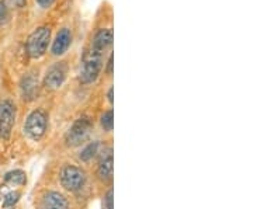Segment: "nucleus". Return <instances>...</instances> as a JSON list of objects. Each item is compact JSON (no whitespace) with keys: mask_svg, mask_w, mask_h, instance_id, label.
I'll return each mask as SVG.
<instances>
[{"mask_svg":"<svg viewBox=\"0 0 253 209\" xmlns=\"http://www.w3.org/2000/svg\"><path fill=\"white\" fill-rule=\"evenodd\" d=\"M97 149H99V143L97 142H91V143H89L82 150L81 159L83 162H90L91 159L96 156V153H97Z\"/></svg>","mask_w":253,"mask_h":209,"instance_id":"12","label":"nucleus"},{"mask_svg":"<svg viewBox=\"0 0 253 209\" xmlns=\"http://www.w3.org/2000/svg\"><path fill=\"white\" fill-rule=\"evenodd\" d=\"M40 209H69V202L61 192L48 191L41 198Z\"/></svg>","mask_w":253,"mask_h":209,"instance_id":"9","label":"nucleus"},{"mask_svg":"<svg viewBox=\"0 0 253 209\" xmlns=\"http://www.w3.org/2000/svg\"><path fill=\"white\" fill-rule=\"evenodd\" d=\"M10 3H13V4H16V6H21V4H24V1L26 0H9Z\"/></svg>","mask_w":253,"mask_h":209,"instance_id":"20","label":"nucleus"},{"mask_svg":"<svg viewBox=\"0 0 253 209\" xmlns=\"http://www.w3.org/2000/svg\"><path fill=\"white\" fill-rule=\"evenodd\" d=\"M16 122V105L11 100L0 103V139L7 140Z\"/></svg>","mask_w":253,"mask_h":209,"instance_id":"6","label":"nucleus"},{"mask_svg":"<svg viewBox=\"0 0 253 209\" xmlns=\"http://www.w3.org/2000/svg\"><path fill=\"white\" fill-rule=\"evenodd\" d=\"M18 200H20V192L11 191L9 192V194H6V197H4V200H3V205H4L6 208H9V207H13L14 204H17Z\"/></svg>","mask_w":253,"mask_h":209,"instance_id":"15","label":"nucleus"},{"mask_svg":"<svg viewBox=\"0 0 253 209\" xmlns=\"http://www.w3.org/2000/svg\"><path fill=\"white\" fill-rule=\"evenodd\" d=\"M113 91H114V89L113 87H110V90H109V101L113 104V101H114V99H113Z\"/></svg>","mask_w":253,"mask_h":209,"instance_id":"21","label":"nucleus"},{"mask_svg":"<svg viewBox=\"0 0 253 209\" xmlns=\"http://www.w3.org/2000/svg\"><path fill=\"white\" fill-rule=\"evenodd\" d=\"M91 129H93V122L89 117H81L79 119H76L66 134V138H65L66 145L71 147L81 146L83 142L87 140Z\"/></svg>","mask_w":253,"mask_h":209,"instance_id":"3","label":"nucleus"},{"mask_svg":"<svg viewBox=\"0 0 253 209\" xmlns=\"http://www.w3.org/2000/svg\"><path fill=\"white\" fill-rule=\"evenodd\" d=\"M9 18H10L9 7H7L3 1H0V26L6 24V23L9 21Z\"/></svg>","mask_w":253,"mask_h":209,"instance_id":"16","label":"nucleus"},{"mask_svg":"<svg viewBox=\"0 0 253 209\" xmlns=\"http://www.w3.org/2000/svg\"><path fill=\"white\" fill-rule=\"evenodd\" d=\"M36 1L41 9H49L54 4L55 0H36Z\"/></svg>","mask_w":253,"mask_h":209,"instance_id":"17","label":"nucleus"},{"mask_svg":"<svg viewBox=\"0 0 253 209\" xmlns=\"http://www.w3.org/2000/svg\"><path fill=\"white\" fill-rule=\"evenodd\" d=\"M68 72H69V68L66 62H56L52 66H49L44 77V86L49 90L59 89L66 80Z\"/></svg>","mask_w":253,"mask_h":209,"instance_id":"7","label":"nucleus"},{"mask_svg":"<svg viewBox=\"0 0 253 209\" xmlns=\"http://www.w3.org/2000/svg\"><path fill=\"white\" fill-rule=\"evenodd\" d=\"M86 182V173L76 166H65L61 170V184L65 190L76 192L83 188Z\"/></svg>","mask_w":253,"mask_h":209,"instance_id":"5","label":"nucleus"},{"mask_svg":"<svg viewBox=\"0 0 253 209\" xmlns=\"http://www.w3.org/2000/svg\"><path fill=\"white\" fill-rule=\"evenodd\" d=\"M51 41V28L42 26L34 30L27 38V54L31 59H40L45 55Z\"/></svg>","mask_w":253,"mask_h":209,"instance_id":"2","label":"nucleus"},{"mask_svg":"<svg viewBox=\"0 0 253 209\" xmlns=\"http://www.w3.org/2000/svg\"><path fill=\"white\" fill-rule=\"evenodd\" d=\"M72 44V31L69 28H62L58 31V34L55 35L51 46V52L54 56H62Z\"/></svg>","mask_w":253,"mask_h":209,"instance_id":"8","label":"nucleus"},{"mask_svg":"<svg viewBox=\"0 0 253 209\" xmlns=\"http://www.w3.org/2000/svg\"><path fill=\"white\" fill-rule=\"evenodd\" d=\"M4 182L9 185H24L27 182V177L23 170H13L4 175Z\"/></svg>","mask_w":253,"mask_h":209,"instance_id":"11","label":"nucleus"},{"mask_svg":"<svg viewBox=\"0 0 253 209\" xmlns=\"http://www.w3.org/2000/svg\"><path fill=\"white\" fill-rule=\"evenodd\" d=\"M114 41V33L111 28H100L90 41V45L83 55L81 66V80L86 84L97 80L101 73L104 58L110 52Z\"/></svg>","mask_w":253,"mask_h":209,"instance_id":"1","label":"nucleus"},{"mask_svg":"<svg viewBox=\"0 0 253 209\" xmlns=\"http://www.w3.org/2000/svg\"><path fill=\"white\" fill-rule=\"evenodd\" d=\"M101 127L104 128V131H113V127H114V114H113V109H109L106 111L103 115H101Z\"/></svg>","mask_w":253,"mask_h":209,"instance_id":"14","label":"nucleus"},{"mask_svg":"<svg viewBox=\"0 0 253 209\" xmlns=\"http://www.w3.org/2000/svg\"><path fill=\"white\" fill-rule=\"evenodd\" d=\"M113 170H114V159H113V155L109 153L106 157H103V160L99 164L97 174H99L100 180L110 181L113 178Z\"/></svg>","mask_w":253,"mask_h":209,"instance_id":"10","label":"nucleus"},{"mask_svg":"<svg viewBox=\"0 0 253 209\" xmlns=\"http://www.w3.org/2000/svg\"><path fill=\"white\" fill-rule=\"evenodd\" d=\"M106 208L114 209V207H113V190H110L107 197H106Z\"/></svg>","mask_w":253,"mask_h":209,"instance_id":"18","label":"nucleus"},{"mask_svg":"<svg viewBox=\"0 0 253 209\" xmlns=\"http://www.w3.org/2000/svg\"><path fill=\"white\" fill-rule=\"evenodd\" d=\"M113 66H114V56L113 54H110L109 61H107V73L113 74Z\"/></svg>","mask_w":253,"mask_h":209,"instance_id":"19","label":"nucleus"},{"mask_svg":"<svg viewBox=\"0 0 253 209\" xmlns=\"http://www.w3.org/2000/svg\"><path fill=\"white\" fill-rule=\"evenodd\" d=\"M36 80L33 79V77H27V79H24L23 80V84H21V89H23V94L24 96H27L28 99H31L34 94H36Z\"/></svg>","mask_w":253,"mask_h":209,"instance_id":"13","label":"nucleus"},{"mask_svg":"<svg viewBox=\"0 0 253 209\" xmlns=\"http://www.w3.org/2000/svg\"><path fill=\"white\" fill-rule=\"evenodd\" d=\"M46 127H48V118L42 109L33 111L26 119L24 124V134L33 140H40L45 135Z\"/></svg>","mask_w":253,"mask_h":209,"instance_id":"4","label":"nucleus"}]
</instances>
